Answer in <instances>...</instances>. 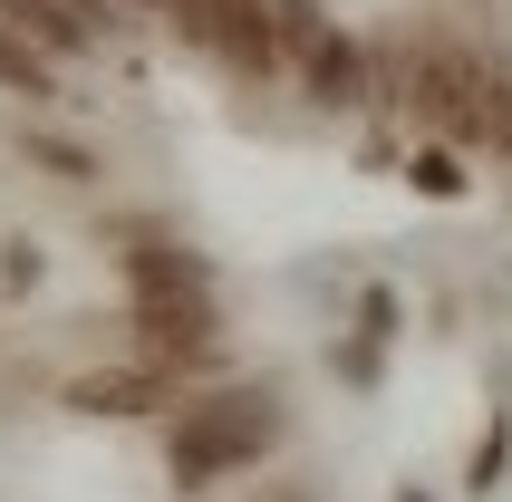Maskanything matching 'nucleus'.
Wrapping results in <instances>:
<instances>
[{
	"mask_svg": "<svg viewBox=\"0 0 512 502\" xmlns=\"http://www.w3.org/2000/svg\"><path fill=\"white\" fill-rule=\"evenodd\" d=\"M271 396H223V406H194V416L174 425V474L203 483V474H223V464H242V454L271 445Z\"/></svg>",
	"mask_w": 512,
	"mask_h": 502,
	"instance_id": "obj_1",
	"label": "nucleus"
}]
</instances>
